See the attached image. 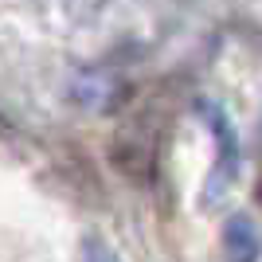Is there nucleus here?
I'll use <instances>...</instances> for the list:
<instances>
[{
    "label": "nucleus",
    "instance_id": "1",
    "mask_svg": "<svg viewBox=\"0 0 262 262\" xmlns=\"http://www.w3.org/2000/svg\"><path fill=\"white\" fill-rule=\"evenodd\" d=\"M71 98L82 110H90V114H110L125 98V82L118 75H110V71H82L71 82Z\"/></svg>",
    "mask_w": 262,
    "mask_h": 262
},
{
    "label": "nucleus",
    "instance_id": "2",
    "mask_svg": "<svg viewBox=\"0 0 262 262\" xmlns=\"http://www.w3.org/2000/svg\"><path fill=\"white\" fill-rule=\"evenodd\" d=\"M223 251L231 262H258L262 258V235L251 215H231L223 223Z\"/></svg>",
    "mask_w": 262,
    "mask_h": 262
},
{
    "label": "nucleus",
    "instance_id": "3",
    "mask_svg": "<svg viewBox=\"0 0 262 262\" xmlns=\"http://www.w3.org/2000/svg\"><path fill=\"white\" fill-rule=\"evenodd\" d=\"M208 118L211 125H215V145H219V172H223V180H231V176L239 172V137H235V125H231V118L223 114V110L208 106Z\"/></svg>",
    "mask_w": 262,
    "mask_h": 262
},
{
    "label": "nucleus",
    "instance_id": "4",
    "mask_svg": "<svg viewBox=\"0 0 262 262\" xmlns=\"http://www.w3.org/2000/svg\"><path fill=\"white\" fill-rule=\"evenodd\" d=\"M78 262H121V254L110 247L102 235H86L78 247Z\"/></svg>",
    "mask_w": 262,
    "mask_h": 262
}]
</instances>
